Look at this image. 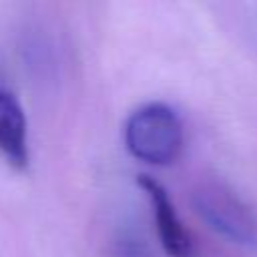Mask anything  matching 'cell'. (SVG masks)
Returning a JSON list of instances; mask_svg holds the SVG:
<instances>
[{"mask_svg":"<svg viewBox=\"0 0 257 257\" xmlns=\"http://www.w3.org/2000/svg\"><path fill=\"white\" fill-rule=\"evenodd\" d=\"M137 183L147 193V197L151 201L157 235H159L161 245L167 251V255L169 257H197L193 237L187 231V227L183 225L167 189L149 175H139Z\"/></svg>","mask_w":257,"mask_h":257,"instance_id":"obj_3","label":"cell"},{"mask_svg":"<svg viewBox=\"0 0 257 257\" xmlns=\"http://www.w3.org/2000/svg\"><path fill=\"white\" fill-rule=\"evenodd\" d=\"M0 155L14 167L28 165V124L16 94L0 78Z\"/></svg>","mask_w":257,"mask_h":257,"instance_id":"obj_4","label":"cell"},{"mask_svg":"<svg viewBox=\"0 0 257 257\" xmlns=\"http://www.w3.org/2000/svg\"><path fill=\"white\" fill-rule=\"evenodd\" d=\"M191 203L209 229L243 247H257V217L251 207L219 181H203L195 187Z\"/></svg>","mask_w":257,"mask_h":257,"instance_id":"obj_2","label":"cell"},{"mask_svg":"<svg viewBox=\"0 0 257 257\" xmlns=\"http://www.w3.org/2000/svg\"><path fill=\"white\" fill-rule=\"evenodd\" d=\"M128 153L151 165H171L183 149V124L165 102H149L133 110L124 126Z\"/></svg>","mask_w":257,"mask_h":257,"instance_id":"obj_1","label":"cell"},{"mask_svg":"<svg viewBox=\"0 0 257 257\" xmlns=\"http://www.w3.org/2000/svg\"><path fill=\"white\" fill-rule=\"evenodd\" d=\"M116 257H149V249L135 233H124L116 243Z\"/></svg>","mask_w":257,"mask_h":257,"instance_id":"obj_5","label":"cell"}]
</instances>
